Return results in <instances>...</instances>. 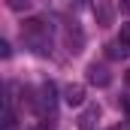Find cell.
Instances as JSON below:
<instances>
[{
  "mask_svg": "<svg viewBox=\"0 0 130 130\" xmlns=\"http://www.w3.org/2000/svg\"><path fill=\"white\" fill-rule=\"evenodd\" d=\"M21 36L36 55H48L52 52V24L45 18H27L21 24Z\"/></svg>",
  "mask_w": 130,
  "mask_h": 130,
  "instance_id": "obj_1",
  "label": "cell"
},
{
  "mask_svg": "<svg viewBox=\"0 0 130 130\" xmlns=\"http://www.w3.org/2000/svg\"><path fill=\"white\" fill-rule=\"evenodd\" d=\"M55 106H58V85H55V82H42V85H39V97H36L39 115H52Z\"/></svg>",
  "mask_w": 130,
  "mask_h": 130,
  "instance_id": "obj_2",
  "label": "cell"
},
{
  "mask_svg": "<svg viewBox=\"0 0 130 130\" xmlns=\"http://www.w3.org/2000/svg\"><path fill=\"white\" fill-rule=\"evenodd\" d=\"M85 82H88V85H94V88H109L112 76H109V70H106V67L88 64V70H85Z\"/></svg>",
  "mask_w": 130,
  "mask_h": 130,
  "instance_id": "obj_3",
  "label": "cell"
},
{
  "mask_svg": "<svg viewBox=\"0 0 130 130\" xmlns=\"http://www.w3.org/2000/svg\"><path fill=\"white\" fill-rule=\"evenodd\" d=\"M64 103L73 106V109H79V106L85 103V88H82V85H67L64 88Z\"/></svg>",
  "mask_w": 130,
  "mask_h": 130,
  "instance_id": "obj_4",
  "label": "cell"
},
{
  "mask_svg": "<svg viewBox=\"0 0 130 130\" xmlns=\"http://www.w3.org/2000/svg\"><path fill=\"white\" fill-rule=\"evenodd\" d=\"M67 45H70V52H73V55H79V52H82V45H85V33L79 30V27H70V30H67Z\"/></svg>",
  "mask_w": 130,
  "mask_h": 130,
  "instance_id": "obj_5",
  "label": "cell"
},
{
  "mask_svg": "<svg viewBox=\"0 0 130 130\" xmlns=\"http://www.w3.org/2000/svg\"><path fill=\"white\" fill-rule=\"evenodd\" d=\"M94 12H97V21H100V24H109V21H112V9H109L106 0H94Z\"/></svg>",
  "mask_w": 130,
  "mask_h": 130,
  "instance_id": "obj_6",
  "label": "cell"
},
{
  "mask_svg": "<svg viewBox=\"0 0 130 130\" xmlns=\"http://www.w3.org/2000/svg\"><path fill=\"white\" fill-rule=\"evenodd\" d=\"M127 52H130V48L121 45V42H109V45H106V55H109V58H124Z\"/></svg>",
  "mask_w": 130,
  "mask_h": 130,
  "instance_id": "obj_7",
  "label": "cell"
},
{
  "mask_svg": "<svg viewBox=\"0 0 130 130\" xmlns=\"http://www.w3.org/2000/svg\"><path fill=\"white\" fill-rule=\"evenodd\" d=\"M33 0H6V6L12 9V12H24V9H30Z\"/></svg>",
  "mask_w": 130,
  "mask_h": 130,
  "instance_id": "obj_8",
  "label": "cell"
},
{
  "mask_svg": "<svg viewBox=\"0 0 130 130\" xmlns=\"http://www.w3.org/2000/svg\"><path fill=\"white\" fill-rule=\"evenodd\" d=\"M100 115V109L97 106H88V109H85V115H82V121H79V124H82V127H88V124H91V121H94V118H97Z\"/></svg>",
  "mask_w": 130,
  "mask_h": 130,
  "instance_id": "obj_9",
  "label": "cell"
},
{
  "mask_svg": "<svg viewBox=\"0 0 130 130\" xmlns=\"http://www.w3.org/2000/svg\"><path fill=\"white\" fill-rule=\"evenodd\" d=\"M118 42L130 48V21H124V24H121V30H118Z\"/></svg>",
  "mask_w": 130,
  "mask_h": 130,
  "instance_id": "obj_10",
  "label": "cell"
},
{
  "mask_svg": "<svg viewBox=\"0 0 130 130\" xmlns=\"http://www.w3.org/2000/svg\"><path fill=\"white\" fill-rule=\"evenodd\" d=\"M0 55H3V58H9V55H12V48H9V42H6V39L0 42Z\"/></svg>",
  "mask_w": 130,
  "mask_h": 130,
  "instance_id": "obj_11",
  "label": "cell"
},
{
  "mask_svg": "<svg viewBox=\"0 0 130 130\" xmlns=\"http://www.w3.org/2000/svg\"><path fill=\"white\" fill-rule=\"evenodd\" d=\"M121 109H124V112H127V121H130V94L124 100H121Z\"/></svg>",
  "mask_w": 130,
  "mask_h": 130,
  "instance_id": "obj_12",
  "label": "cell"
},
{
  "mask_svg": "<svg viewBox=\"0 0 130 130\" xmlns=\"http://www.w3.org/2000/svg\"><path fill=\"white\" fill-rule=\"evenodd\" d=\"M124 79H127V85H130V70H127V76H124Z\"/></svg>",
  "mask_w": 130,
  "mask_h": 130,
  "instance_id": "obj_13",
  "label": "cell"
}]
</instances>
